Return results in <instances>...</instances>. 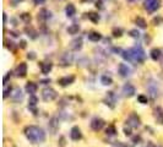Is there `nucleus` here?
I'll return each mask as SVG.
<instances>
[{"label": "nucleus", "mask_w": 163, "mask_h": 147, "mask_svg": "<svg viewBox=\"0 0 163 147\" xmlns=\"http://www.w3.org/2000/svg\"><path fill=\"white\" fill-rule=\"evenodd\" d=\"M25 132H26L27 139L31 142H33V143L43 142L45 139L44 131L42 130L40 128H38V126H28V128H26Z\"/></svg>", "instance_id": "f257e3e1"}, {"label": "nucleus", "mask_w": 163, "mask_h": 147, "mask_svg": "<svg viewBox=\"0 0 163 147\" xmlns=\"http://www.w3.org/2000/svg\"><path fill=\"white\" fill-rule=\"evenodd\" d=\"M130 51H131V55H133L134 61L142 62L144 60H145V58H146V54H145L144 49L141 48L140 45H135L134 48H131V49H130Z\"/></svg>", "instance_id": "f03ea898"}, {"label": "nucleus", "mask_w": 163, "mask_h": 147, "mask_svg": "<svg viewBox=\"0 0 163 147\" xmlns=\"http://www.w3.org/2000/svg\"><path fill=\"white\" fill-rule=\"evenodd\" d=\"M145 9L148 12H155L161 6V0H145Z\"/></svg>", "instance_id": "7ed1b4c3"}, {"label": "nucleus", "mask_w": 163, "mask_h": 147, "mask_svg": "<svg viewBox=\"0 0 163 147\" xmlns=\"http://www.w3.org/2000/svg\"><path fill=\"white\" fill-rule=\"evenodd\" d=\"M42 97H43V99H44L45 102H49V101H53L56 97V92L53 90V88L48 87V88H44V90H43Z\"/></svg>", "instance_id": "20e7f679"}, {"label": "nucleus", "mask_w": 163, "mask_h": 147, "mask_svg": "<svg viewBox=\"0 0 163 147\" xmlns=\"http://www.w3.org/2000/svg\"><path fill=\"white\" fill-rule=\"evenodd\" d=\"M27 74V64L26 62H21L16 69V76L18 77H25Z\"/></svg>", "instance_id": "39448f33"}, {"label": "nucleus", "mask_w": 163, "mask_h": 147, "mask_svg": "<svg viewBox=\"0 0 163 147\" xmlns=\"http://www.w3.org/2000/svg\"><path fill=\"white\" fill-rule=\"evenodd\" d=\"M103 125H104V121L99 118H95L92 121H91V128H92L95 131L101 130L102 128H103Z\"/></svg>", "instance_id": "423d86ee"}, {"label": "nucleus", "mask_w": 163, "mask_h": 147, "mask_svg": "<svg viewBox=\"0 0 163 147\" xmlns=\"http://www.w3.org/2000/svg\"><path fill=\"white\" fill-rule=\"evenodd\" d=\"M123 93L125 97H133L135 94V87L130 83H126V85L123 87Z\"/></svg>", "instance_id": "0eeeda50"}, {"label": "nucleus", "mask_w": 163, "mask_h": 147, "mask_svg": "<svg viewBox=\"0 0 163 147\" xmlns=\"http://www.w3.org/2000/svg\"><path fill=\"white\" fill-rule=\"evenodd\" d=\"M62 64L60 65H63V66H68V65H70L71 62H73V54L71 53H64L62 57Z\"/></svg>", "instance_id": "6e6552de"}, {"label": "nucleus", "mask_w": 163, "mask_h": 147, "mask_svg": "<svg viewBox=\"0 0 163 147\" xmlns=\"http://www.w3.org/2000/svg\"><path fill=\"white\" fill-rule=\"evenodd\" d=\"M74 81H75V76H65V77H62L60 80H58V83L60 86H69V85H71Z\"/></svg>", "instance_id": "1a4fd4ad"}, {"label": "nucleus", "mask_w": 163, "mask_h": 147, "mask_svg": "<svg viewBox=\"0 0 163 147\" xmlns=\"http://www.w3.org/2000/svg\"><path fill=\"white\" fill-rule=\"evenodd\" d=\"M119 74H120V76H123V77H128L130 75V68L126 65V64H119Z\"/></svg>", "instance_id": "9d476101"}, {"label": "nucleus", "mask_w": 163, "mask_h": 147, "mask_svg": "<svg viewBox=\"0 0 163 147\" xmlns=\"http://www.w3.org/2000/svg\"><path fill=\"white\" fill-rule=\"evenodd\" d=\"M50 17H52V12L49 10H47V9H42L39 14H38V20H40V21H47Z\"/></svg>", "instance_id": "9b49d317"}, {"label": "nucleus", "mask_w": 163, "mask_h": 147, "mask_svg": "<svg viewBox=\"0 0 163 147\" xmlns=\"http://www.w3.org/2000/svg\"><path fill=\"white\" fill-rule=\"evenodd\" d=\"M70 47H71V49H73V50H80V49L82 48V38L80 37V38L74 39L73 42L70 43Z\"/></svg>", "instance_id": "f8f14e48"}, {"label": "nucleus", "mask_w": 163, "mask_h": 147, "mask_svg": "<svg viewBox=\"0 0 163 147\" xmlns=\"http://www.w3.org/2000/svg\"><path fill=\"white\" fill-rule=\"evenodd\" d=\"M70 137H71L73 140H75V141H77V140L81 139V131H80V129L77 128V126H74L73 129H71Z\"/></svg>", "instance_id": "ddd939ff"}, {"label": "nucleus", "mask_w": 163, "mask_h": 147, "mask_svg": "<svg viewBox=\"0 0 163 147\" xmlns=\"http://www.w3.org/2000/svg\"><path fill=\"white\" fill-rule=\"evenodd\" d=\"M37 85L36 83H33V82H28L27 85H26V92L27 93H29L31 96H34V93L37 92Z\"/></svg>", "instance_id": "4468645a"}, {"label": "nucleus", "mask_w": 163, "mask_h": 147, "mask_svg": "<svg viewBox=\"0 0 163 147\" xmlns=\"http://www.w3.org/2000/svg\"><path fill=\"white\" fill-rule=\"evenodd\" d=\"M115 101H117V97H115V94H114V92H108L107 94V98H106V102H107V104H109L110 107H114V103H115Z\"/></svg>", "instance_id": "2eb2a0df"}, {"label": "nucleus", "mask_w": 163, "mask_h": 147, "mask_svg": "<svg viewBox=\"0 0 163 147\" xmlns=\"http://www.w3.org/2000/svg\"><path fill=\"white\" fill-rule=\"evenodd\" d=\"M148 91H150V93H151L152 98H156V97H157L158 90H157V86L155 85V82H153V81H151V82L148 83Z\"/></svg>", "instance_id": "dca6fc26"}, {"label": "nucleus", "mask_w": 163, "mask_h": 147, "mask_svg": "<svg viewBox=\"0 0 163 147\" xmlns=\"http://www.w3.org/2000/svg\"><path fill=\"white\" fill-rule=\"evenodd\" d=\"M12 97V99L15 101V102H18V101H22V98H23V94H22V92H21V90H15L14 91V93L11 94Z\"/></svg>", "instance_id": "f3484780"}, {"label": "nucleus", "mask_w": 163, "mask_h": 147, "mask_svg": "<svg viewBox=\"0 0 163 147\" xmlns=\"http://www.w3.org/2000/svg\"><path fill=\"white\" fill-rule=\"evenodd\" d=\"M80 31V26L76 25V23H73L68 27V33L69 34H77Z\"/></svg>", "instance_id": "a211bd4d"}, {"label": "nucleus", "mask_w": 163, "mask_h": 147, "mask_svg": "<svg viewBox=\"0 0 163 147\" xmlns=\"http://www.w3.org/2000/svg\"><path fill=\"white\" fill-rule=\"evenodd\" d=\"M161 50L159 49H157V48H153L151 50V53H150V55H151V58H152V60H155V61H157L158 59L161 58Z\"/></svg>", "instance_id": "6ab92c4d"}, {"label": "nucleus", "mask_w": 163, "mask_h": 147, "mask_svg": "<svg viewBox=\"0 0 163 147\" xmlns=\"http://www.w3.org/2000/svg\"><path fill=\"white\" fill-rule=\"evenodd\" d=\"M53 68V65H52L50 62H43V64H40V69H42V72L47 75V74H49V71L52 70Z\"/></svg>", "instance_id": "aec40b11"}, {"label": "nucleus", "mask_w": 163, "mask_h": 147, "mask_svg": "<svg viewBox=\"0 0 163 147\" xmlns=\"http://www.w3.org/2000/svg\"><path fill=\"white\" fill-rule=\"evenodd\" d=\"M155 117H156L158 123L163 124V110L161 108H156V109H155Z\"/></svg>", "instance_id": "412c9836"}, {"label": "nucleus", "mask_w": 163, "mask_h": 147, "mask_svg": "<svg viewBox=\"0 0 163 147\" xmlns=\"http://www.w3.org/2000/svg\"><path fill=\"white\" fill-rule=\"evenodd\" d=\"M65 12H66V16L68 17H73L75 15V12H76V9H75V6L73 4H69L66 6V9H65Z\"/></svg>", "instance_id": "4be33fe9"}, {"label": "nucleus", "mask_w": 163, "mask_h": 147, "mask_svg": "<svg viewBox=\"0 0 163 147\" xmlns=\"http://www.w3.org/2000/svg\"><path fill=\"white\" fill-rule=\"evenodd\" d=\"M88 39L92 40V42H98V40L102 39V36L101 33H98V32H91L88 34Z\"/></svg>", "instance_id": "5701e85b"}, {"label": "nucleus", "mask_w": 163, "mask_h": 147, "mask_svg": "<svg viewBox=\"0 0 163 147\" xmlns=\"http://www.w3.org/2000/svg\"><path fill=\"white\" fill-rule=\"evenodd\" d=\"M135 22H136V25H137V27H139V28H142V29L146 28L147 23H146V21H145L142 17H136Z\"/></svg>", "instance_id": "b1692460"}, {"label": "nucleus", "mask_w": 163, "mask_h": 147, "mask_svg": "<svg viewBox=\"0 0 163 147\" xmlns=\"http://www.w3.org/2000/svg\"><path fill=\"white\" fill-rule=\"evenodd\" d=\"M101 82L104 86H109V85H112V83H113V80H112V77H109V76H106V75H104V76H102Z\"/></svg>", "instance_id": "393cba45"}, {"label": "nucleus", "mask_w": 163, "mask_h": 147, "mask_svg": "<svg viewBox=\"0 0 163 147\" xmlns=\"http://www.w3.org/2000/svg\"><path fill=\"white\" fill-rule=\"evenodd\" d=\"M121 57L125 59V60H128V61H134V59H133V55H131V51L129 50H124L123 54H121Z\"/></svg>", "instance_id": "a878e982"}, {"label": "nucleus", "mask_w": 163, "mask_h": 147, "mask_svg": "<svg viewBox=\"0 0 163 147\" xmlns=\"http://www.w3.org/2000/svg\"><path fill=\"white\" fill-rule=\"evenodd\" d=\"M88 18L95 23H97L99 21V16H98V14H96V12H90V14H88Z\"/></svg>", "instance_id": "bb28decb"}, {"label": "nucleus", "mask_w": 163, "mask_h": 147, "mask_svg": "<svg viewBox=\"0 0 163 147\" xmlns=\"http://www.w3.org/2000/svg\"><path fill=\"white\" fill-rule=\"evenodd\" d=\"M36 104H37V98H36L34 96H31L29 97V104H28V108H33Z\"/></svg>", "instance_id": "cd10ccee"}, {"label": "nucleus", "mask_w": 163, "mask_h": 147, "mask_svg": "<svg viewBox=\"0 0 163 147\" xmlns=\"http://www.w3.org/2000/svg\"><path fill=\"white\" fill-rule=\"evenodd\" d=\"M121 34H123V29L121 28H117V27H115V28L113 29V36H114V37H120Z\"/></svg>", "instance_id": "c85d7f7f"}, {"label": "nucleus", "mask_w": 163, "mask_h": 147, "mask_svg": "<svg viewBox=\"0 0 163 147\" xmlns=\"http://www.w3.org/2000/svg\"><path fill=\"white\" fill-rule=\"evenodd\" d=\"M129 33H130V36H131L133 38H140V33H139V31H137V29H131Z\"/></svg>", "instance_id": "c756f323"}, {"label": "nucleus", "mask_w": 163, "mask_h": 147, "mask_svg": "<svg viewBox=\"0 0 163 147\" xmlns=\"http://www.w3.org/2000/svg\"><path fill=\"white\" fill-rule=\"evenodd\" d=\"M26 32L28 33V36H31V38H36V34H37V33H36V31H34V29H32V28L29 29L27 27V28H26Z\"/></svg>", "instance_id": "7c9ffc66"}, {"label": "nucleus", "mask_w": 163, "mask_h": 147, "mask_svg": "<svg viewBox=\"0 0 163 147\" xmlns=\"http://www.w3.org/2000/svg\"><path fill=\"white\" fill-rule=\"evenodd\" d=\"M137 99H139V102L142 103V104H146V103H147V97L144 96V94L139 96V97H137Z\"/></svg>", "instance_id": "2f4dec72"}, {"label": "nucleus", "mask_w": 163, "mask_h": 147, "mask_svg": "<svg viewBox=\"0 0 163 147\" xmlns=\"http://www.w3.org/2000/svg\"><path fill=\"white\" fill-rule=\"evenodd\" d=\"M50 128H52V131H53V132H54V131H55V129H56V119L55 118H53L52 119V121H50Z\"/></svg>", "instance_id": "473e14b6"}, {"label": "nucleus", "mask_w": 163, "mask_h": 147, "mask_svg": "<svg viewBox=\"0 0 163 147\" xmlns=\"http://www.w3.org/2000/svg\"><path fill=\"white\" fill-rule=\"evenodd\" d=\"M21 18H22L25 22H29V21H31V16H29L28 14H22V15H21Z\"/></svg>", "instance_id": "72a5a7b5"}, {"label": "nucleus", "mask_w": 163, "mask_h": 147, "mask_svg": "<svg viewBox=\"0 0 163 147\" xmlns=\"http://www.w3.org/2000/svg\"><path fill=\"white\" fill-rule=\"evenodd\" d=\"M107 134H109V135H114V134H115V129H114L113 126L108 128V129H107Z\"/></svg>", "instance_id": "f704fd0d"}, {"label": "nucleus", "mask_w": 163, "mask_h": 147, "mask_svg": "<svg viewBox=\"0 0 163 147\" xmlns=\"http://www.w3.org/2000/svg\"><path fill=\"white\" fill-rule=\"evenodd\" d=\"M27 58L29 59V60H34V59H36V54H34L33 51H31V53H28Z\"/></svg>", "instance_id": "c9c22d12"}, {"label": "nucleus", "mask_w": 163, "mask_h": 147, "mask_svg": "<svg viewBox=\"0 0 163 147\" xmlns=\"http://www.w3.org/2000/svg\"><path fill=\"white\" fill-rule=\"evenodd\" d=\"M9 92H11V88L10 87H6L5 90H4V98H6V97L9 96Z\"/></svg>", "instance_id": "e433bc0d"}, {"label": "nucleus", "mask_w": 163, "mask_h": 147, "mask_svg": "<svg viewBox=\"0 0 163 147\" xmlns=\"http://www.w3.org/2000/svg\"><path fill=\"white\" fill-rule=\"evenodd\" d=\"M96 6H97V9H103V3H102L101 0H98V1H96Z\"/></svg>", "instance_id": "4c0bfd02"}, {"label": "nucleus", "mask_w": 163, "mask_h": 147, "mask_svg": "<svg viewBox=\"0 0 163 147\" xmlns=\"http://www.w3.org/2000/svg\"><path fill=\"white\" fill-rule=\"evenodd\" d=\"M45 0H33V3L36 4V5H40V4H43Z\"/></svg>", "instance_id": "58836bf2"}, {"label": "nucleus", "mask_w": 163, "mask_h": 147, "mask_svg": "<svg viewBox=\"0 0 163 147\" xmlns=\"http://www.w3.org/2000/svg\"><path fill=\"white\" fill-rule=\"evenodd\" d=\"M163 22V18H153V23H159Z\"/></svg>", "instance_id": "ea45409f"}, {"label": "nucleus", "mask_w": 163, "mask_h": 147, "mask_svg": "<svg viewBox=\"0 0 163 147\" xmlns=\"http://www.w3.org/2000/svg\"><path fill=\"white\" fill-rule=\"evenodd\" d=\"M20 43H21V44H20V47H21V48H26V42H25V40H21Z\"/></svg>", "instance_id": "a19ab883"}, {"label": "nucleus", "mask_w": 163, "mask_h": 147, "mask_svg": "<svg viewBox=\"0 0 163 147\" xmlns=\"http://www.w3.org/2000/svg\"><path fill=\"white\" fill-rule=\"evenodd\" d=\"M40 82H42V83H49V82H50V80H42V81H40Z\"/></svg>", "instance_id": "79ce46f5"}, {"label": "nucleus", "mask_w": 163, "mask_h": 147, "mask_svg": "<svg viewBox=\"0 0 163 147\" xmlns=\"http://www.w3.org/2000/svg\"><path fill=\"white\" fill-rule=\"evenodd\" d=\"M14 4H17V3H20V1H22V0H11Z\"/></svg>", "instance_id": "37998d69"}, {"label": "nucleus", "mask_w": 163, "mask_h": 147, "mask_svg": "<svg viewBox=\"0 0 163 147\" xmlns=\"http://www.w3.org/2000/svg\"><path fill=\"white\" fill-rule=\"evenodd\" d=\"M6 20H7V16H6V14H4V23L6 22Z\"/></svg>", "instance_id": "c03bdc74"}, {"label": "nucleus", "mask_w": 163, "mask_h": 147, "mask_svg": "<svg viewBox=\"0 0 163 147\" xmlns=\"http://www.w3.org/2000/svg\"><path fill=\"white\" fill-rule=\"evenodd\" d=\"M128 1H130V3H135V1H137V0H128Z\"/></svg>", "instance_id": "a18cd8bd"}]
</instances>
